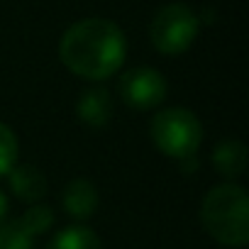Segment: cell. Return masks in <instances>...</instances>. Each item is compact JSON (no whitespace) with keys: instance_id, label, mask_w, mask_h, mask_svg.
Segmentation results:
<instances>
[{"instance_id":"1","label":"cell","mask_w":249,"mask_h":249,"mask_svg":"<svg viewBox=\"0 0 249 249\" xmlns=\"http://www.w3.org/2000/svg\"><path fill=\"white\" fill-rule=\"evenodd\" d=\"M59 59L83 81H107L127 59V37L112 20L86 18L61 35Z\"/></svg>"},{"instance_id":"2","label":"cell","mask_w":249,"mask_h":249,"mask_svg":"<svg viewBox=\"0 0 249 249\" xmlns=\"http://www.w3.org/2000/svg\"><path fill=\"white\" fill-rule=\"evenodd\" d=\"M203 230L222 247L242 249L249 244V196L234 183L225 181L210 188L200 203Z\"/></svg>"},{"instance_id":"3","label":"cell","mask_w":249,"mask_h":249,"mask_svg":"<svg viewBox=\"0 0 249 249\" xmlns=\"http://www.w3.org/2000/svg\"><path fill=\"white\" fill-rule=\"evenodd\" d=\"M154 147L169 159H186L198 154L203 144V122L188 107H164L149 122Z\"/></svg>"},{"instance_id":"4","label":"cell","mask_w":249,"mask_h":249,"mask_svg":"<svg viewBox=\"0 0 249 249\" xmlns=\"http://www.w3.org/2000/svg\"><path fill=\"white\" fill-rule=\"evenodd\" d=\"M200 15L186 3H169L157 10L149 25V42L161 56L186 54L200 35Z\"/></svg>"},{"instance_id":"5","label":"cell","mask_w":249,"mask_h":249,"mask_svg":"<svg viewBox=\"0 0 249 249\" xmlns=\"http://www.w3.org/2000/svg\"><path fill=\"white\" fill-rule=\"evenodd\" d=\"M117 93L127 107L147 112L159 107L166 100L169 83L161 76V71H157L154 66H135L120 76Z\"/></svg>"},{"instance_id":"6","label":"cell","mask_w":249,"mask_h":249,"mask_svg":"<svg viewBox=\"0 0 249 249\" xmlns=\"http://www.w3.org/2000/svg\"><path fill=\"white\" fill-rule=\"evenodd\" d=\"M100 205V193H98V186L88 178H73L64 186V193H61V208L69 217L78 220V222H86L95 215Z\"/></svg>"},{"instance_id":"7","label":"cell","mask_w":249,"mask_h":249,"mask_svg":"<svg viewBox=\"0 0 249 249\" xmlns=\"http://www.w3.org/2000/svg\"><path fill=\"white\" fill-rule=\"evenodd\" d=\"M112 112H115V105H112V93L105 88V86H90L81 93L78 103H76V115L83 124L93 130H103L110 124L112 120Z\"/></svg>"},{"instance_id":"8","label":"cell","mask_w":249,"mask_h":249,"mask_svg":"<svg viewBox=\"0 0 249 249\" xmlns=\"http://www.w3.org/2000/svg\"><path fill=\"white\" fill-rule=\"evenodd\" d=\"M8 183H10V193L27 205L42 203L49 191L44 171L35 164H15L13 171L8 174Z\"/></svg>"},{"instance_id":"9","label":"cell","mask_w":249,"mask_h":249,"mask_svg":"<svg viewBox=\"0 0 249 249\" xmlns=\"http://www.w3.org/2000/svg\"><path fill=\"white\" fill-rule=\"evenodd\" d=\"M210 161H213V169L225 181H234V178L244 176V169H247V147L239 140H222L220 144H215Z\"/></svg>"},{"instance_id":"10","label":"cell","mask_w":249,"mask_h":249,"mask_svg":"<svg viewBox=\"0 0 249 249\" xmlns=\"http://www.w3.org/2000/svg\"><path fill=\"white\" fill-rule=\"evenodd\" d=\"M47 249H103V242L88 225H69L49 239Z\"/></svg>"},{"instance_id":"11","label":"cell","mask_w":249,"mask_h":249,"mask_svg":"<svg viewBox=\"0 0 249 249\" xmlns=\"http://www.w3.org/2000/svg\"><path fill=\"white\" fill-rule=\"evenodd\" d=\"M35 234L22 225V220H5L0 225V249H35Z\"/></svg>"},{"instance_id":"12","label":"cell","mask_w":249,"mask_h":249,"mask_svg":"<svg viewBox=\"0 0 249 249\" xmlns=\"http://www.w3.org/2000/svg\"><path fill=\"white\" fill-rule=\"evenodd\" d=\"M20 157V142L10 124L0 122V176H8Z\"/></svg>"},{"instance_id":"13","label":"cell","mask_w":249,"mask_h":249,"mask_svg":"<svg viewBox=\"0 0 249 249\" xmlns=\"http://www.w3.org/2000/svg\"><path fill=\"white\" fill-rule=\"evenodd\" d=\"M22 220V225L35 234V237H39V234H47L52 227H54V210L49 208V205H44V203H35V205H30L27 210H25V215L20 217Z\"/></svg>"},{"instance_id":"14","label":"cell","mask_w":249,"mask_h":249,"mask_svg":"<svg viewBox=\"0 0 249 249\" xmlns=\"http://www.w3.org/2000/svg\"><path fill=\"white\" fill-rule=\"evenodd\" d=\"M178 166L183 169V174H193V171L198 169V154L186 157V159H178Z\"/></svg>"},{"instance_id":"15","label":"cell","mask_w":249,"mask_h":249,"mask_svg":"<svg viewBox=\"0 0 249 249\" xmlns=\"http://www.w3.org/2000/svg\"><path fill=\"white\" fill-rule=\"evenodd\" d=\"M8 210H10V200H8V196L3 191H0V225L8 220Z\"/></svg>"}]
</instances>
